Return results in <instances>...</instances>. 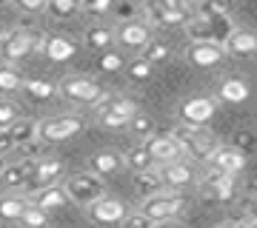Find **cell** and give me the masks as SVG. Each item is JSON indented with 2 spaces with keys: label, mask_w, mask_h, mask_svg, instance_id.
<instances>
[{
  "label": "cell",
  "mask_w": 257,
  "mask_h": 228,
  "mask_svg": "<svg viewBox=\"0 0 257 228\" xmlns=\"http://www.w3.org/2000/svg\"><path fill=\"white\" fill-rule=\"evenodd\" d=\"M246 188H248V194H251V197H257V177H254V180H248Z\"/></svg>",
  "instance_id": "45"
},
{
  "label": "cell",
  "mask_w": 257,
  "mask_h": 228,
  "mask_svg": "<svg viewBox=\"0 0 257 228\" xmlns=\"http://www.w3.org/2000/svg\"><path fill=\"white\" fill-rule=\"evenodd\" d=\"M246 211H248V222H257V197H251Z\"/></svg>",
  "instance_id": "43"
},
{
  "label": "cell",
  "mask_w": 257,
  "mask_h": 228,
  "mask_svg": "<svg viewBox=\"0 0 257 228\" xmlns=\"http://www.w3.org/2000/svg\"><path fill=\"white\" fill-rule=\"evenodd\" d=\"M189 63L197 66V69H211V66H220L226 60V52H223V46L217 43H192L189 46Z\"/></svg>",
  "instance_id": "17"
},
{
  "label": "cell",
  "mask_w": 257,
  "mask_h": 228,
  "mask_svg": "<svg viewBox=\"0 0 257 228\" xmlns=\"http://www.w3.org/2000/svg\"><path fill=\"white\" fill-rule=\"evenodd\" d=\"M63 177V163L57 157H37L32 163V174H29V188H49L57 185V180Z\"/></svg>",
  "instance_id": "12"
},
{
  "label": "cell",
  "mask_w": 257,
  "mask_h": 228,
  "mask_svg": "<svg viewBox=\"0 0 257 228\" xmlns=\"http://www.w3.org/2000/svg\"><path fill=\"white\" fill-rule=\"evenodd\" d=\"M234 177H226V174H214V171H209L206 177H203V185H200V191H203V197H209V200H220V202H226V200H231L234 197Z\"/></svg>",
  "instance_id": "18"
},
{
  "label": "cell",
  "mask_w": 257,
  "mask_h": 228,
  "mask_svg": "<svg viewBox=\"0 0 257 228\" xmlns=\"http://www.w3.org/2000/svg\"><path fill=\"white\" fill-rule=\"evenodd\" d=\"M89 163H92V171L89 174L103 180V177H111V174H117L123 168V154H117V151H97Z\"/></svg>",
  "instance_id": "21"
},
{
  "label": "cell",
  "mask_w": 257,
  "mask_h": 228,
  "mask_svg": "<svg viewBox=\"0 0 257 228\" xmlns=\"http://www.w3.org/2000/svg\"><path fill=\"white\" fill-rule=\"evenodd\" d=\"M138 106L135 100H128V97H111V100L100 103L97 106V123L103 128H123L128 126V120L138 114Z\"/></svg>",
  "instance_id": "8"
},
{
  "label": "cell",
  "mask_w": 257,
  "mask_h": 228,
  "mask_svg": "<svg viewBox=\"0 0 257 228\" xmlns=\"http://www.w3.org/2000/svg\"><path fill=\"white\" fill-rule=\"evenodd\" d=\"M146 12V23H155V26H186L189 20L197 15L194 6L189 3H180V0H152L143 6Z\"/></svg>",
  "instance_id": "3"
},
{
  "label": "cell",
  "mask_w": 257,
  "mask_h": 228,
  "mask_svg": "<svg viewBox=\"0 0 257 228\" xmlns=\"http://www.w3.org/2000/svg\"><path fill=\"white\" fill-rule=\"evenodd\" d=\"M20 89H23V74L15 66H0V94H12Z\"/></svg>",
  "instance_id": "34"
},
{
  "label": "cell",
  "mask_w": 257,
  "mask_h": 228,
  "mask_svg": "<svg viewBox=\"0 0 257 228\" xmlns=\"http://www.w3.org/2000/svg\"><path fill=\"white\" fill-rule=\"evenodd\" d=\"M80 12V3L77 0H49L46 3V15L55 20H69Z\"/></svg>",
  "instance_id": "31"
},
{
  "label": "cell",
  "mask_w": 257,
  "mask_h": 228,
  "mask_svg": "<svg viewBox=\"0 0 257 228\" xmlns=\"http://www.w3.org/2000/svg\"><path fill=\"white\" fill-rule=\"evenodd\" d=\"M3 168H6V160H3V157H0V171H3Z\"/></svg>",
  "instance_id": "46"
},
{
  "label": "cell",
  "mask_w": 257,
  "mask_h": 228,
  "mask_svg": "<svg viewBox=\"0 0 257 228\" xmlns=\"http://www.w3.org/2000/svg\"><path fill=\"white\" fill-rule=\"evenodd\" d=\"M114 40H117L120 46H126V49H146L149 43H152V26H149L146 20H123L117 29H114Z\"/></svg>",
  "instance_id": "11"
},
{
  "label": "cell",
  "mask_w": 257,
  "mask_h": 228,
  "mask_svg": "<svg viewBox=\"0 0 257 228\" xmlns=\"http://www.w3.org/2000/svg\"><path fill=\"white\" fill-rule=\"evenodd\" d=\"M37 49H40V37H35L29 29H12V32L0 37V60H3V66H15L20 60H26Z\"/></svg>",
  "instance_id": "5"
},
{
  "label": "cell",
  "mask_w": 257,
  "mask_h": 228,
  "mask_svg": "<svg viewBox=\"0 0 257 228\" xmlns=\"http://www.w3.org/2000/svg\"><path fill=\"white\" fill-rule=\"evenodd\" d=\"M143 148H146L149 160L155 163V168H163V165H172V163H177V160H186L180 143H177L172 134L149 137V140H143Z\"/></svg>",
  "instance_id": "9"
},
{
  "label": "cell",
  "mask_w": 257,
  "mask_h": 228,
  "mask_svg": "<svg viewBox=\"0 0 257 228\" xmlns=\"http://www.w3.org/2000/svg\"><path fill=\"white\" fill-rule=\"evenodd\" d=\"M223 52L226 57H254L257 52V35L254 32H248V29H234L229 37H226V43H223Z\"/></svg>",
  "instance_id": "19"
},
{
  "label": "cell",
  "mask_w": 257,
  "mask_h": 228,
  "mask_svg": "<svg viewBox=\"0 0 257 228\" xmlns=\"http://www.w3.org/2000/svg\"><path fill=\"white\" fill-rule=\"evenodd\" d=\"M26 208H29L26 197H18V194L0 197V219H6V222H20V217H23Z\"/></svg>",
  "instance_id": "25"
},
{
  "label": "cell",
  "mask_w": 257,
  "mask_h": 228,
  "mask_svg": "<svg viewBox=\"0 0 257 228\" xmlns=\"http://www.w3.org/2000/svg\"><path fill=\"white\" fill-rule=\"evenodd\" d=\"M32 205H37L40 211H57L63 208V205H69V197H66L63 185L57 182V185H49V188H40V191H35V197H32Z\"/></svg>",
  "instance_id": "20"
},
{
  "label": "cell",
  "mask_w": 257,
  "mask_h": 228,
  "mask_svg": "<svg viewBox=\"0 0 257 228\" xmlns=\"http://www.w3.org/2000/svg\"><path fill=\"white\" fill-rule=\"evenodd\" d=\"M120 228H155V222L149 217H143L140 211H128L123 217V222H120Z\"/></svg>",
  "instance_id": "39"
},
{
  "label": "cell",
  "mask_w": 257,
  "mask_h": 228,
  "mask_svg": "<svg viewBox=\"0 0 257 228\" xmlns=\"http://www.w3.org/2000/svg\"><path fill=\"white\" fill-rule=\"evenodd\" d=\"M97 69L100 72H120V69H126V60L117 55V52H103L100 57H97Z\"/></svg>",
  "instance_id": "38"
},
{
  "label": "cell",
  "mask_w": 257,
  "mask_h": 228,
  "mask_svg": "<svg viewBox=\"0 0 257 228\" xmlns=\"http://www.w3.org/2000/svg\"><path fill=\"white\" fill-rule=\"evenodd\" d=\"M9 134H12V143H15V148L18 146H29V143H35L37 140V120H26V117H20L15 126L9 128Z\"/></svg>",
  "instance_id": "27"
},
{
  "label": "cell",
  "mask_w": 257,
  "mask_h": 228,
  "mask_svg": "<svg viewBox=\"0 0 257 228\" xmlns=\"http://www.w3.org/2000/svg\"><path fill=\"white\" fill-rule=\"evenodd\" d=\"M254 57H257V52H254Z\"/></svg>",
  "instance_id": "49"
},
{
  "label": "cell",
  "mask_w": 257,
  "mask_h": 228,
  "mask_svg": "<svg viewBox=\"0 0 257 228\" xmlns=\"http://www.w3.org/2000/svg\"><path fill=\"white\" fill-rule=\"evenodd\" d=\"M15 6L23 15H40V12H46V0H18Z\"/></svg>",
  "instance_id": "41"
},
{
  "label": "cell",
  "mask_w": 257,
  "mask_h": 228,
  "mask_svg": "<svg viewBox=\"0 0 257 228\" xmlns=\"http://www.w3.org/2000/svg\"><path fill=\"white\" fill-rule=\"evenodd\" d=\"M23 91L29 94V100L46 103L57 94V86H52L49 80H40V77H29V80H23Z\"/></svg>",
  "instance_id": "26"
},
{
  "label": "cell",
  "mask_w": 257,
  "mask_h": 228,
  "mask_svg": "<svg viewBox=\"0 0 257 228\" xmlns=\"http://www.w3.org/2000/svg\"><path fill=\"white\" fill-rule=\"evenodd\" d=\"M155 228H183L180 219H166V222H155Z\"/></svg>",
  "instance_id": "44"
},
{
  "label": "cell",
  "mask_w": 257,
  "mask_h": 228,
  "mask_svg": "<svg viewBox=\"0 0 257 228\" xmlns=\"http://www.w3.org/2000/svg\"><path fill=\"white\" fill-rule=\"evenodd\" d=\"M214 114H217V103L211 100V97H189L186 103H180V120H183V126L206 128V123Z\"/></svg>",
  "instance_id": "10"
},
{
  "label": "cell",
  "mask_w": 257,
  "mask_h": 228,
  "mask_svg": "<svg viewBox=\"0 0 257 228\" xmlns=\"http://www.w3.org/2000/svg\"><path fill=\"white\" fill-rule=\"evenodd\" d=\"M246 168V154L234 146H220L214 154L209 157V171L226 174V177H237Z\"/></svg>",
  "instance_id": "13"
},
{
  "label": "cell",
  "mask_w": 257,
  "mask_h": 228,
  "mask_svg": "<svg viewBox=\"0 0 257 228\" xmlns=\"http://www.w3.org/2000/svg\"><path fill=\"white\" fill-rule=\"evenodd\" d=\"M40 52L52 63H66V60H72L77 55V43L66 35H46V37H40Z\"/></svg>",
  "instance_id": "16"
},
{
  "label": "cell",
  "mask_w": 257,
  "mask_h": 228,
  "mask_svg": "<svg viewBox=\"0 0 257 228\" xmlns=\"http://www.w3.org/2000/svg\"><path fill=\"white\" fill-rule=\"evenodd\" d=\"M143 60H146L149 66H157V63H166L169 57H172V46L169 43H160V40H152V43L143 49Z\"/></svg>",
  "instance_id": "35"
},
{
  "label": "cell",
  "mask_w": 257,
  "mask_h": 228,
  "mask_svg": "<svg viewBox=\"0 0 257 228\" xmlns=\"http://www.w3.org/2000/svg\"><path fill=\"white\" fill-rule=\"evenodd\" d=\"M183 29H186V35H189V40H192V43H214L211 26L200 18V15H194V18L189 20V23H186Z\"/></svg>",
  "instance_id": "29"
},
{
  "label": "cell",
  "mask_w": 257,
  "mask_h": 228,
  "mask_svg": "<svg viewBox=\"0 0 257 228\" xmlns=\"http://www.w3.org/2000/svg\"><path fill=\"white\" fill-rule=\"evenodd\" d=\"M83 43L103 55V52H109V46L114 43V29L103 26V23H94V26H89L83 32Z\"/></svg>",
  "instance_id": "23"
},
{
  "label": "cell",
  "mask_w": 257,
  "mask_h": 228,
  "mask_svg": "<svg viewBox=\"0 0 257 228\" xmlns=\"http://www.w3.org/2000/svg\"><path fill=\"white\" fill-rule=\"evenodd\" d=\"M183 211H186V200L180 197V194L163 191V194H155V197L143 200L140 214L149 217L152 222H166V219H177Z\"/></svg>",
  "instance_id": "7"
},
{
  "label": "cell",
  "mask_w": 257,
  "mask_h": 228,
  "mask_svg": "<svg viewBox=\"0 0 257 228\" xmlns=\"http://www.w3.org/2000/svg\"><path fill=\"white\" fill-rule=\"evenodd\" d=\"M123 72H126V77L132 83H149V80H152V74H155V66H149L143 57H135L132 63H126Z\"/></svg>",
  "instance_id": "33"
},
{
  "label": "cell",
  "mask_w": 257,
  "mask_h": 228,
  "mask_svg": "<svg viewBox=\"0 0 257 228\" xmlns=\"http://www.w3.org/2000/svg\"><path fill=\"white\" fill-rule=\"evenodd\" d=\"M80 12H89V15H109L114 12L109 0H89V3H80Z\"/></svg>",
  "instance_id": "40"
},
{
  "label": "cell",
  "mask_w": 257,
  "mask_h": 228,
  "mask_svg": "<svg viewBox=\"0 0 257 228\" xmlns=\"http://www.w3.org/2000/svg\"><path fill=\"white\" fill-rule=\"evenodd\" d=\"M123 165H128V168L135 171V177H138V174H146V171H152V168H155V163L149 160V154H146V148H143V146L128 148L126 154H123Z\"/></svg>",
  "instance_id": "28"
},
{
  "label": "cell",
  "mask_w": 257,
  "mask_h": 228,
  "mask_svg": "<svg viewBox=\"0 0 257 228\" xmlns=\"http://www.w3.org/2000/svg\"><path fill=\"white\" fill-rule=\"evenodd\" d=\"M15 148V143H12V134H9V128H0V157H6Z\"/></svg>",
  "instance_id": "42"
},
{
  "label": "cell",
  "mask_w": 257,
  "mask_h": 228,
  "mask_svg": "<svg viewBox=\"0 0 257 228\" xmlns=\"http://www.w3.org/2000/svg\"><path fill=\"white\" fill-rule=\"evenodd\" d=\"M60 185H63L69 202H74V205H86V208L106 197V182L97 180V177L89 174V171L72 174V177H69L66 182H60Z\"/></svg>",
  "instance_id": "4"
},
{
  "label": "cell",
  "mask_w": 257,
  "mask_h": 228,
  "mask_svg": "<svg viewBox=\"0 0 257 228\" xmlns=\"http://www.w3.org/2000/svg\"><path fill=\"white\" fill-rule=\"evenodd\" d=\"M20 222H23V228H49V214H46V211H40L37 205H32V202H29V208L23 211Z\"/></svg>",
  "instance_id": "36"
},
{
  "label": "cell",
  "mask_w": 257,
  "mask_h": 228,
  "mask_svg": "<svg viewBox=\"0 0 257 228\" xmlns=\"http://www.w3.org/2000/svg\"><path fill=\"white\" fill-rule=\"evenodd\" d=\"M57 94L66 103H74V106H97L106 97L100 83L86 77V74H69V77H63L60 86H57Z\"/></svg>",
  "instance_id": "2"
},
{
  "label": "cell",
  "mask_w": 257,
  "mask_h": 228,
  "mask_svg": "<svg viewBox=\"0 0 257 228\" xmlns=\"http://www.w3.org/2000/svg\"><path fill=\"white\" fill-rule=\"evenodd\" d=\"M246 228H257V222H248V225Z\"/></svg>",
  "instance_id": "47"
},
{
  "label": "cell",
  "mask_w": 257,
  "mask_h": 228,
  "mask_svg": "<svg viewBox=\"0 0 257 228\" xmlns=\"http://www.w3.org/2000/svg\"><path fill=\"white\" fill-rule=\"evenodd\" d=\"M180 148H183L186 160H197V163H209V157L220 148L217 134H211L209 128H192V126H177L172 131Z\"/></svg>",
  "instance_id": "1"
},
{
  "label": "cell",
  "mask_w": 257,
  "mask_h": 228,
  "mask_svg": "<svg viewBox=\"0 0 257 228\" xmlns=\"http://www.w3.org/2000/svg\"><path fill=\"white\" fill-rule=\"evenodd\" d=\"M18 120H20V106L0 97V128H12Z\"/></svg>",
  "instance_id": "37"
},
{
  "label": "cell",
  "mask_w": 257,
  "mask_h": 228,
  "mask_svg": "<svg viewBox=\"0 0 257 228\" xmlns=\"http://www.w3.org/2000/svg\"><path fill=\"white\" fill-rule=\"evenodd\" d=\"M3 35H6V29H3V26H0V37H3Z\"/></svg>",
  "instance_id": "48"
},
{
  "label": "cell",
  "mask_w": 257,
  "mask_h": 228,
  "mask_svg": "<svg viewBox=\"0 0 257 228\" xmlns=\"http://www.w3.org/2000/svg\"><path fill=\"white\" fill-rule=\"evenodd\" d=\"M251 89H248L246 80H240V77H226L220 83V91H217V97L223 103H246Z\"/></svg>",
  "instance_id": "24"
},
{
  "label": "cell",
  "mask_w": 257,
  "mask_h": 228,
  "mask_svg": "<svg viewBox=\"0 0 257 228\" xmlns=\"http://www.w3.org/2000/svg\"><path fill=\"white\" fill-rule=\"evenodd\" d=\"M160 171V180H163L166 191H180V188H189L197 182V174H194L192 163L189 160H177L172 165H163V168H157Z\"/></svg>",
  "instance_id": "14"
},
{
  "label": "cell",
  "mask_w": 257,
  "mask_h": 228,
  "mask_svg": "<svg viewBox=\"0 0 257 228\" xmlns=\"http://www.w3.org/2000/svg\"><path fill=\"white\" fill-rule=\"evenodd\" d=\"M138 188H140V194H143V200L155 197V194H163L166 185H163V180H160V171L152 168V171H146V174H138Z\"/></svg>",
  "instance_id": "30"
},
{
  "label": "cell",
  "mask_w": 257,
  "mask_h": 228,
  "mask_svg": "<svg viewBox=\"0 0 257 228\" xmlns=\"http://www.w3.org/2000/svg\"><path fill=\"white\" fill-rule=\"evenodd\" d=\"M86 128V117L80 114H60V117H46L37 123V140L40 143H63L72 140Z\"/></svg>",
  "instance_id": "6"
},
{
  "label": "cell",
  "mask_w": 257,
  "mask_h": 228,
  "mask_svg": "<svg viewBox=\"0 0 257 228\" xmlns=\"http://www.w3.org/2000/svg\"><path fill=\"white\" fill-rule=\"evenodd\" d=\"M32 163L35 160H20V163H6V168L0 171V182L6 188H23L29 185V174H32Z\"/></svg>",
  "instance_id": "22"
},
{
  "label": "cell",
  "mask_w": 257,
  "mask_h": 228,
  "mask_svg": "<svg viewBox=\"0 0 257 228\" xmlns=\"http://www.w3.org/2000/svg\"><path fill=\"white\" fill-rule=\"evenodd\" d=\"M128 131L135 137H140V140H149V137H155V120L149 117L146 111H138L135 117L128 120Z\"/></svg>",
  "instance_id": "32"
},
{
  "label": "cell",
  "mask_w": 257,
  "mask_h": 228,
  "mask_svg": "<svg viewBox=\"0 0 257 228\" xmlns=\"http://www.w3.org/2000/svg\"><path fill=\"white\" fill-rule=\"evenodd\" d=\"M89 217L94 219V222H100V225H114V222H123V217L128 214L126 202L123 200H114V197H103V200H97L94 205H89Z\"/></svg>",
  "instance_id": "15"
}]
</instances>
